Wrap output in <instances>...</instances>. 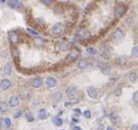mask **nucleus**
<instances>
[{"instance_id":"nucleus-1","label":"nucleus","mask_w":138,"mask_h":130,"mask_svg":"<svg viewBox=\"0 0 138 130\" xmlns=\"http://www.w3.org/2000/svg\"><path fill=\"white\" fill-rule=\"evenodd\" d=\"M125 12H126V7H125L124 4L122 3H119L114 7V11H113V13H114V16L115 18H122Z\"/></svg>"},{"instance_id":"nucleus-2","label":"nucleus","mask_w":138,"mask_h":130,"mask_svg":"<svg viewBox=\"0 0 138 130\" xmlns=\"http://www.w3.org/2000/svg\"><path fill=\"white\" fill-rule=\"evenodd\" d=\"M124 36H125V34H124V32L121 30V29H116L114 32L112 33V38L114 39V41H122L123 38H124Z\"/></svg>"},{"instance_id":"nucleus-3","label":"nucleus","mask_w":138,"mask_h":130,"mask_svg":"<svg viewBox=\"0 0 138 130\" xmlns=\"http://www.w3.org/2000/svg\"><path fill=\"white\" fill-rule=\"evenodd\" d=\"M9 41L12 43L13 45H16L20 43V37L19 35H17L15 32H13V31H11V32H9Z\"/></svg>"},{"instance_id":"nucleus-4","label":"nucleus","mask_w":138,"mask_h":130,"mask_svg":"<svg viewBox=\"0 0 138 130\" xmlns=\"http://www.w3.org/2000/svg\"><path fill=\"white\" fill-rule=\"evenodd\" d=\"M11 86H12V82L8 79H2L0 81V89L2 91H8Z\"/></svg>"},{"instance_id":"nucleus-5","label":"nucleus","mask_w":138,"mask_h":130,"mask_svg":"<svg viewBox=\"0 0 138 130\" xmlns=\"http://www.w3.org/2000/svg\"><path fill=\"white\" fill-rule=\"evenodd\" d=\"M8 5L12 9H22L23 8V3L20 0H9Z\"/></svg>"},{"instance_id":"nucleus-6","label":"nucleus","mask_w":138,"mask_h":130,"mask_svg":"<svg viewBox=\"0 0 138 130\" xmlns=\"http://www.w3.org/2000/svg\"><path fill=\"white\" fill-rule=\"evenodd\" d=\"M63 31H64V27L61 23H57L52 26V33L55 35H61L63 33Z\"/></svg>"},{"instance_id":"nucleus-7","label":"nucleus","mask_w":138,"mask_h":130,"mask_svg":"<svg viewBox=\"0 0 138 130\" xmlns=\"http://www.w3.org/2000/svg\"><path fill=\"white\" fill-rule=\"evenodd\" d=\"M100 54L103 58H110L112 56V49L110 47H108V46H104V47H102L100 49Z\"/></svg>"},{"instance_id":"nucleus-8","label":"nucleus","mask_w":138,"mask_h":130,"mask_svg":"<svg viewBox=\"0 0 138 130\" xmlns=\"http://www.w3.org/2000/svg\"><path fill=\"white\" fill-rule=\"evenodd\" d=\"M87 94L89 95L90 98L96 100V98L98 97V91H97V89H96L95 86H88V88H87Z\"/></svg>"},{"instance_id":"nucleus-9","label":"nucleus","mask_w":138,"mask_h":130,"mask_svg":"<svg viewBox=\"0 0 138 130\" xmlns=\"http://www.w3.org/2000/svg\"><path fill=\"white\" fill-rule=\"evenodd\" d=\"M80 56H81V52L78 50V49H72V50L69 53L68 55V58L71 60V61H73L77 58H80Z\"/></svg>"},{"instance_id":"nucleus-10","label":"nucleus","mask_w":138,"mask_h":130,"mask_svg":"<svg viewBox=\"0 0 138 130\" xmlns=\"http://www.w3.org/2000/svg\"><path fill=\"white\" fill-rule=\"evenodd\" d=\"M76 93H77V89L76 86H69V88L67 89V95L71 98V100H73V98H75L76 96Z\"/></svg>"},{"instance_id":"nucleus-11","label":"nucleus","mask_w":138,"mask_h":130,"mask_svg":"<svg viewBox=\"0 0 138 130\" xmlns=\"http://www.w3.org/2000/svg\"><path fill=\"white\" fill-rule=\"evenodd\" d=\"M111 65L110 64H108V63H104V64H101L100 65V71L102 72L103 74H110V72H111Z\"/></svg>"},{"instance_id":"nucleus-12","label":"nucleus","mask_w":138,"mask_h":130,"mask_svg":"<svg viewBox=\"0 0 138 130\" xmlns=\"http://www.w3.org/2000/svg\"><path fill=\"white\" fill-rule=\"evenodd\" d=\"M10 105V107H16V106H19V104H20V98L17 95H12L10 97V100H9V103Z\"/></svg>"},{"instance_id":"nucleus-13","label":"nucleus","mask_w":138,"mask_h":130,"mask_svg":"<svg viewBox=\"0 0 138 130\" xmlns=\"http://www.w3.org/2000/svg\"><path fill=\"white\" fill-rule=\"evenodd\" d=\"M88 66H89L88 60L85 59V58H81V59L78 60V63H77V68H78V69H81V70L87 69Z\"/></svg>"},{"instance_id":"nucleus-14","label":"nucleus","mask_w":138,"mask_h":130,"mask_svg":"<svg viewBox=\"0 0 138 130\" xmlns=\"http://www.w3.org/2000/svg\"><path fill=\"white\" fill-rule=\"evenodd\" d=\"M58 47H59L60 50L63 52V53H67V52H69V50H70V45H69V43H68V42H65V41H61V42H59Z\"/></svg>"},{"instance_id":"nucleus-15","label":"nucleus","mask_w":138,"mask_h":130,"mask_svg":"<svg viewBox=\"0 0 138 130\" xmlns=\"http://www.w3.org/2000/svg\"><path fill=\"white\" fill-rule=\"evenodd\" d=\"M46 85H47L49 89L55 88V86L57 85V80H56V78H53V77H48V78L46 79Z\"/></svg>"},{"instance_id":"nucleus-16","label":"nucleus","mask_w":138,"mask_h":130,"mask_svg":"<svg viewBox=\"0 0 138 130\" xmlns=\"http://www.w3.org/2000/svg\"><path fill=\"white\" fill-rule=\"evenodd\" d=\"M31 83H32V86L33 88H35V89H39L41 85H43V80H41L39 77H36V78H34L32 81H31Z\"/></svg>"},{"instance_id":"nucleus-17","label":"nucleus","mask_w":138,"mask_h":130,"mask_svg":"<svg viewBox=\"0 0 138 130\" xmlns=\"http://www.w3.org/2000/svg\"><path fill=\"white\" fill-rule=\"evenodd\" d=\"M127 60H128L127 56H124V55L119 56V57L116 58V64L119 66H125V65L127 64Z\"/></svg>"},{"instance_id":"nucleus-18","label":"nucleus","mask_w":138,"mask_h":130,"mask_svg":"<svg viewBox=\"0 0 138 130\" xmlns=\"http://www.w3.org/2000/svg\"><path fill=\"white\" fill-rule=\"evenodd\" d=\"M76 35L78 36L81 39H85V38H87V37L89 36V32H88L87 30H85V29H81L78 32H77Z\"/></svg>"},{"instance_id":"nucleus-19","label":"nucleus","mask_w":138,"mask_h":130,"mask_svg":"<svg viewBox=\"0 0 138 130\" xmlns=\"http://www.w3.org/2000/svg\"><path fill=\"white\" fill-rule=\"evenodd\" d=\"M31 95H32V93H31V91H29V90H27V89H22L21 90V96H22V98H24V100H27V98H29V97H31Z\"/></svg>"},{"instance_id":"nucleus-20","label":"nucleus","mask_w":138,"mask_h":130,"mask_svg":"<svg viewBox=\"0 0 138 130\" xmlns=\"http://www.w3.org/2000/svg\"><path fill=\"white\" fill-rule=\"evenodd\" d=\"M127 78H128V81L132 82V83H135V82L137 81V80H138V78H137V73H136L135 71L129 72V73H128V76H127Z\"/></svg>"},{"instance_id":"nucleus-21","label":"nucleus","mask_w":138,"mask_h":130,"mask_svg":"<svg viewBox=\"0 0 138 130\" xmlns=\"http://www.w3.org/2000/svg\"><path fill=\"white\" fill-rule=\"evenodd\" d=\"M34 44H35L36 47L41 48V47L45 46V41H44L43 38H40V37H37V38L34 39Z\"/></svg>"},{"instance_id":"nucleus-22","label":"nucleus","mask_w":138,"mask_h":130,"mask_svg":"<svg viewBox=\"0 0 138 130\" xmlns=\"http://www.w3.org/2000/svg\"><path fill=\"white\" fill-rule=\"evenodd\" d=\"M3 73L5 74V76H10V74L12 73V66L10 64H5L3 66Z\"/></svg>"},{"instance_id":"nucleus-23","label":"nucleus","mask_w":138,"mask_h":130,"mask_svg":"<svg viewBox=\"0 0 138 130\" xmlns=\"http://www.w3.org/2000/svg\"><path fill=\"white\" fill-rule=\"evenodd\" d=\"M47 117H48V113H47L46 109H40V110L38 111V118H39L40 120H45Z\"/></svg>"},{"instance_id":"nucleus-24","label":"nucleus","mask_w":138,"mask_h":130,"mask_svg":"<svg viewBox=\"0 0 138 130\" xmlns=\"http://www.w3.org/2000/svg\"><path fill=\"white\" fill-rule=\"evenodd\" d=\"M52 100L53 101H56V102H59V101H61L62 100V93L61 92H55V93H52Z\"/></svg>"},{"instance_id":"nucleus-25","label":"nucleus","mask_w":138,"mask_h":130,"mask_svg":"<svg viewBox=\"0 0 138 130\" xmlns=\"http://www.w3.org/2000/svg\"><path fill=\"white\" fill-rule=\"evenodd\" d=\"M86 53H87L89 56H96V55L98 54L97 49H96L95 47H87V48H86Z\"/></svg>"},{"instance_id":"nucleus-26","label":"nucleus","mask_w":138,"mask_h":130,"mask_svg":"<svg viewBox=\"0 0 138 130\" xmlns=\"http://www.w3.org/2000/svg\"><path fill=\"white\" fill-rule=\"evenodd\" d=\"M9 109V104L5 103V102H0V110L5 113V111H8Z\"/></svg>"},{"instance_id":"nucleus-27","label":"nucleus","mask_w":138,"mask_h":130,"mask_svg":"<svg viewBox=\"0 0 138 130\" xmlns=\"http://www.w3.org/2000/svg\"><path fill=\"white\" fill-rule=\"evenodd\" d=\"M52 122H53V125H55V126H61L63 123V120L60 118V117H53Z\"/></svg>"},{"instance_id":"nucleus-28","label":"nucleus","mask_w":138,"mask_h":130,"mask_svg":"<svg viewBox=\"0 0 138 130\" xmlns=\"http://www.w3.org/2000/svg\"><path fill=\"white\" fill-rule=\"evenodd\" d=\"M110 119L113 121V122H116L119 120V114L116 111H113V113L110 114Z\"/></svg>"},{"instance_id":"nucleus-29","label":"nucleus","mask_w":138,"mask_h":130,"mask_svg":"<svg viewBox=\"0 0 138 130\" xmlns=\"http://www.w3.org/2000/svg\"><path fill=\"white\" fill-rule=\"evenodd\" d=\"M132 56L135 58H138V46H134L132 48Z\"/></svg>"},{"instance_id":"nucleus-30","label":"nucleus","mask_w":138,"mask_h":130,"mask_svg":"<svg viewBox=\"0 0 138 130\" xmlns=\"http://www.w3.org/2000/svg\"><path fill=\"white\" fill-rule=\"evenodd\" d=\"M25 117H26V120H27L28 122H33V121H34V116H33L32 113H26Z\"/></svg>"},{"instance_id":"nucleus-31","label":"nucleus","mask_w":138,"mask_h":130,"mask_svg":"<svg viewBox=\"0 0 138 130\" xmlns=\"http://www.w3.org/2000/svg\"><path fill=\"white\" fill-rule=\"evenodd\" d=\"M26 31H27V32H28L29 34H32V35H34V36H38V35H39V33L37 32V31H35V30L31 29V27H27Z\"/></svg>"},{"instance_id":"nucleus-32","label":"nucleus","mask_w":138,"mask_h":130,"mask_svg":"<svg viewBox=\"0 0 138 130\" xmlns=\"http://www.w3.org/2000/svg\"><path fill=\"white\" fill-rule=\"evenodd\" d=\"M3 122H4V125L7 128H10L11 127V119L10 118H4L3 119Z\"/></svg>"},{"instance_id":"nucleus-33","label":"nucleus","mask_w":138,"mask_h":130,"mask_svg":"<svg viewBox=\"0 0 138 130\" xmlns=\"http://www.w3.org/2000/svg\"><path fill=\"white\" fill-rule=\"evenodd\" d=\"M133 101L135 104H138V91L134 92V94H133Z\"/></svg>"},{"instance_id":"nucleus-34","label":"nucleus","mask_w":138,"mask_h":130,"mask_svg":"<svg viewBox=\"0 0 138 130\" xmlns=\"http://www.w3.org/2000/svg\"><path fill=\"white\" fill-rule=\"evenodd\" d=\"M84 117H85V118H87V119H89V118H90V117H91V114H90V110H85V111H84Z\"/></svg>"},{"instance_id":"nucleus-35","label":"nucleus","mask_w":138,"mask_h":130,"mask_svg":"<svg viewBox=\"0 0 138 130\" xmlns=\"http://www.w3.org/2000/svg\"><path fill=\"white\" fill-rule=\"evenodd\" d=\"M122 93H123L122 89H116L114 92H113V94H114L115 96H121V95H122Z\"/></svg>"},{"instance_id":"nucleus-36","label":"nucleus","mask_w":138,"mask_h":130,"mask_svg":"<svg viewBox=\"0 0 138 130\" xmlns=\"http://www.w3.org/2000/svg\"><path fill=\"white\" fill-rule=\"evenodd\" d=\"M12 55H13L14 58H19V57H20V52L17 50V49H13V52H12Z\"/></svg>"},{"instance_id":"nucleus-37","label":"nucleus","mask_w":138,"mask_h":130,"mask_svg":"<svg viewBox=\"0 0 138 130\" xmlns=\"http://www.w3.org/2000/svg\"><path fill=\"white\" fill-rule=\"evenodd\" d=\"M41 3H44L45 5H50L52 3V0H40Z\"/></svg>"},{"instance_id":"nucleus-38","label":"nucleus","mask_w":138,"mask_h":130,"mask_svg":"<svg viewBox=\"0 0 138 130\" xmlns=\"http://www.w3.org/2000/svg\"><path fill=\"white\" fill-rule=\"evenodd\" d=\"M23 115V110H19L16 111V113L14 114V118H19V117H21Z\"/></svg>"},{"instance_id":"nucleus-39","label":"nucleus","mask_w":138,"mask_h":130,"mask_svg":"<svg viewBox=\"0 0 138 130\" xmlns=\"http://www.w3.org/2000/svg\"><path fill=\"white\" fill-rule=\"evenodd\" d=\"M72 41H73V43L75 44V43H78V42L81 41V38H80V37L77 36V35H74V36H73V38H72Z\"/></svg>"},{"instance_id":"nucleus-40","label":"nucleus","mask_w":138,"mask_h":130,"mask_svg":"<svg viewBox=\"0 0 138 130\" xmlns=\"http://www.w3.org/2000/svg\"><path fill=\"white\" fill-rule=\"evenodd\" d=\"M74 113H75L77 116L81 115V109H80V108H75V109H74Z\"/></svg>"},{"instance_id":"nucleus-41","label":"nucleus","mask_w":138,"mask_h":130,"mask_svg":"<svg viewBox=\"0 0 138 130\" xmlns=\"http://www.w3.org/2000/svg\"><path fill=\"white\" fill-rule=\"evenodd\" d=\"M38 103H39V101H38V100H34V101H33V105H34V106H37Z\"/></svg>"},{"instance_id":"nucleus-42","label":"nucleus","mask_w":138,"mask_h":130,"mask_svg":"<svg viewBox=\"0 0 138 130\" xmlns=\"http://www.w3.org/2000/svg\"><path fill=\"white\" fill-rule=\"evenodd\" d=\"M65 107H70V106H72V103L71 102H65Z\"/></svg>"},{"instance_id":"nucleus-43","label":"nucleus","mask_w":138,"mask_h":130,"mask_svg":"<svg viewBox=\"0 0 138 130\" xmlns=\"http://www.w3.org/2000/svg\"><path fill=\"white\" fill-rule=\"evenodd\" d=\"M7 55H8L7 50H2V54H1V56H2V57H7Z\"/></svg>"},{"instance_id":"nucleus-44","label":"nucleus","mask_w":138,"mask_h":130,"mask_svg":"<svg viewBox=\"0 0 138 130\" xmlns=\"http://www.w3.org/2000/svg\"><path fill=\"white\" fill-rule=\"evenodd\" d=\"M130 130H138V125H134L133 127L130 128Z\"/></svg>"},{"instance_id":"nucleus-45","label":"nucleus","mask_w":138,"mask_h":130,"mask_svg":"<svg viewBox=\"0 0 138 130\" xmlns=\"http://www.w3.org/2000/svg\"><path fill=\"white\" fill-rule=\"evenodd\" d=\"M72 120H73L74 122H78V119H77V118H75V117H73V118H72Z\"/></svg>"},{"instance_id":"nucleus-46","label":"nucleus","mask_w":138,"mask_h":130,"mask_svg":"<svg viewBox=\"0 0 138 130\" xmlns=\"http://www.w3.org/2000/svg\"><path fill=\"white\" fill-rule=\"evenodd\" d=\"M73 130H82V128H80V127H74Z\"/></svg>"},{"instance_id":"nucleus-47","label":"nucleus","mask_w":138,"mask_h":130,"mask_svg":"<svg viewBox=\"0 0 138 130\" xmlns=\"http://www.w3.org/2000/svg\"><path fill=\"white\" fill-rule=\"evenodd\" d=\"M107 130H114V129H113L112 127H108V128H107Z\"/></svg>"},{"instance_id":"nucleus-48","label":"nucleus","mask_w":138,"mask_h":130,"mask_svg":"<svg viewBox=\"0 0 138 130\" xmlns=\"http://www.w3.org/2000/svg\"><path fill=\"white\" fill-rule=\"evenodd\" d=\"M98 130H103V127H102V126H100V127L98 128Z\"/></svg>"},{"instance_id":"nucleus-49","label":"nucleus","mask_w":138,"mask_h":130,"mask_svg":"<svg viewBox=\"0 0 138 130\" xmlns=\"http://www.w3.org/2000/svg\"><path fill=\"white\" fill-rule=\"evenodd\" d=\"M102 1H103V2H106V1H108V0H102Z\"/></svg>"},{"instance_id":"nucleus-50","label":"nucleus","mask_w":138,"mask_h":130,"mask_svg":"<svg viewBox=\"0 0 138 130\" xmlns=\"http://www.w3.org/2000/svg\"><path fill=\"white\" fill-rule=\"evenodd\" d=\"M61 130H64V129H61Z\"/></svg>"}]
</instances>
